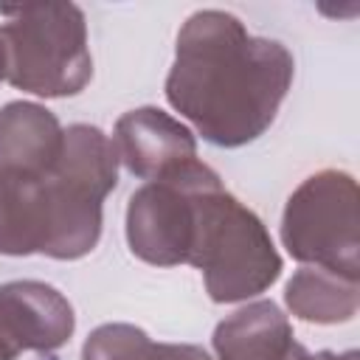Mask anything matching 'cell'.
Masks as SVG:
<instances>
[{
  "label": "cell",
  "instance_id": "1",
  "mask_svg": "<svg viewBox=\"0 0 360 360\" xmlns=\"http://www.w3.org/2000/svg\"><path fill=\"white\" fill-rule=\"evenodd\" d=\"M290 82L292 56L281 42L250 37L233 14L205 8L177 34L166 98L205 141L242 146L273 124Z\"/></svg>",
  "mask_w": 360,
  "mask_h": 360
},
{
  "label": "cell",
  "instance_id": "8",
  "mask_svg": "<svg viewBox=\"0 0 360 360\" xmlns=\"http://www.w3.org/2000/svg\"><path fill=\"white\" fill-rule=\"evenodd\" d=\"M68 298L42 281H11L0 287V326L20 352H51L73 335Z\"/></svg>",
  "mask_w": 360,
  "mask_h": 360
},
{
  "label": "cell",
  "instance_id": "9",
  "mask_svg": "<svg viewBox=\"0 0 360 360\" xmlns=\"http://www.w3.org/2000/svg\"><path fill=\"white\" fill-rule=\"evenodd\" d=\"M65 146V129L39 104L11 101L0 110V169L45 172Z\"/></svg>",
  "mask_w": 360,
  "mask_h": 360
},
{
  "label": "cell",
  "instance_id": "13",
  "mask_svg": "<svg viewBox=\"0 0 360 360\" xmlns=\"http://www.w3.org/2000/svg\"><path fill=\"white\" fill-rule=\"evenodd\" d=\"M309 360H357V352H346V354H332V352H321Z\"/></svg>",
  "mask_w": 360,
  "mask_h": 360
},
{
  "label": "cell",
  "instance_id": "3",
  "mask_svg": "<svg viewBox=\"0 0 360 360\" xmlns=\"http://www.w3.org/2000/svg\"><path fill=\"white\" fill-rule=\"evenodd\" d=\"M186 264L202 270L217 304L259 295L281 273V256L262 219L222 188L217 172L197 188L194 242Z\"/></svg>",
  "mask_w": 360,
  "mask_h": 360
},
{
  "label": "cell",
  "instance_id": "5",
  "mask_svg": "<svg viewBox=\"0 0 360 360\" xmlns=\"http://www.w3.org/2000/svg\"><path fill=\"white\" fill-rule=\"evenodd\" d=\"M281 239L292 259L357 281V186L346 172H318L287 200Z\"/></svg>",
  "mask_w": 360,
  "mask_h": 360
},
{
  "label": "cell",
  "instance_id": "10",
  "mask_svg": "<svg viewBox=\"0 0 360 360\" xmlns=\"http://www.w3.org/2000/svg\"><path fill=\"white\" fill-rule=\"evenodd\" d=\"M284 298L292 315L304 321L338 323L357 312V281L321 267H301L290 278Z\"/></svg>",
  "mask_w": 360,
  "mask_h": 360
},
{
  "label": "cell",
  "instance_id": "4",
  "mask_svg": "<svg viewBox=\"0 0 360 360\" xmlns=\"http://www.w3.org/2000/svg\"><path fill=\"white\" fill-rule=\"evenodd\" d=\"M6 79L37 96H73L93 76L84 14L73 3L0 6Z\"/></svg>",
  "mask_w": 360,
  "mask_h": 360
},
{
  "label": "cell",
  "instance_id": "7",
  "mask_svg": "<svg viewBox=\"0 0 360 360\" xmlns=\"http://www.w3.org/2000/svg\"><path fill=\"white\" fill-rule=\"evenodd\" d=\"M115 155L141 180H158L177 163L197 158V143L188 127L155 107L129 110L115 124Z\"/></svg>",
  "mask_w": 360,
  "mask_h": 360
},
{
  "label": "cell",
  "instance_id": "2",
  "mask_svg": "<svg viewBox=\"0 0 360 360\" xmlns=\"http://www.w3.org/2000/svg\"><path fill=\"white\" fill-rule=\"evenodd\" d=\"M115 180V146L87 124L65 129L62 155L51 169H0V253L53 259L90 253L101 233V202Z\"/></svg>",
  "mask_w": 360,
  "mask_h": 360
},
{
  "label": "cell",
  "instance_id": "12",
  "mask_svg": "<svg viewBox=\"0 0 360 360\" xmlns=\"http://www.w3.org/2000/svg\"><path fill=\"white\" fill-rule=\"evenodd\" d=\"M20 354V349L14 346V340L6 335V329L0 326V360H14Z\"/></svg>",
  "mask_w": 360,
  "mask_h": 360
},
{
  "label": "cell",
  "instance_id": "11",
  "mask_svg": "<svg viewBox=\"0 0 360 360\" xmlns=\"http://www.w3.org/2000/svg\"><path fill=\"white\" fill-rule=\"evenodd\" d=\"M135 360H211L200 346L188 343H152L149 338L141 343Z\"/></svg>",
  "mask_w": 360,
  "mask_h": 360
},
{
  "label": "cell",
  "instance_id": "6",
  "mask_svg": "<svg viewBox=\"0 0 360 360\" xmlns=\"http://www.w3.org/2000/svg\"><path fill=\"white\" fill-rule=\"evenodd\" d=\"M211 174V166L188 158L129 197L127 242L138 259L160 267L188 262L194 242L197 188Z\"/></svg>",
  "mask_w": 360,
  "mask_h": 360
},
{
  "label": "cell",
  "instance_id": "14",
  "mask_svg": "<svg viewBox=\"0 0 360 360\" xmlns=\"http://www.w3.org/2000/svg\"><path fill=\"white\" fill-rule=\"evenodd\" d=\"M290 360H309V354H307V352H304V346H301V349H298V352H295Z\"/></svg>",
  "mask_w": 360,
  "mask_h": 360
},
{
  "label": "cell",
  "instance_id": "15",
  "mask_svg": "<svg viewBox=\"0 0 360 360\" xmlns=\"http://www.w3.org/2000/svg\"><path fill=\"white\" fill-rule=\"evenodd\" d=\"M0 79H6V56H3V45H0Z\"/></svg>",
  "mask_w": 360,
  "mask_h": 360
}]
</instances>
